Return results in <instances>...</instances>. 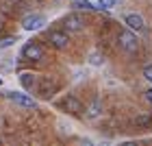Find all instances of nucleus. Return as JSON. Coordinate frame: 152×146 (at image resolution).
<instances>
[{"instance_id":"9b49d317","label":"nucleus","mask_w":152,"mask_h":146,"mask_svg":"<svg viewBox=\"0 0 152 146\" xmlns=\"http://www.w3.org/2000/svg\"><path fill=\"white\" fill-rule=\"evenodd\" d=\"M33 81H35V79H33V74H22V83H24V87H31V85H33Z\"/></svg>"},{"instance_id":"f8f14e48","label":"nucleus","mask_w":152,"mask_h":146,"mask_svg":"<svg viewBox=\"0 0 152 146\" xmlns=\"http://www.w3.org/2000/svg\"><path fill=\"white\" fill-rule=\"evenodd\" d=\"M143 79H146V81H150V83H152V63H150V66H146V68H143Z\"/></svg>"},{"instance_id":"2eb2a0df","label":"nucleus","mask_w":152,"mask_h":146,"mask_svg":"<svg viewBox=\"0 0 152 146\" xmlns=\"http://www.w3.org/2000/svg\"><path fill=\"white\" fill-rule=\"evenodd\" d=\"M146 100H148V102H150V105H152V87H150V89H148V92H146Z\"/></svg>"},{"instance_id":"f03ea898","label":"nucleus","mask_w":152,"mask_h":146,"mask_svg":"<svg viewBox=\"0 0 152 146\" xmlns=\"http://www.w3.org/2000/svg\"><path fill=\"white\" fill-rule=\"evenodd\" d=\"M46 24V18L41 15V13H33V15H26L24 20H22V29L24 31H39L41 26Z\"/></svg>"},{"instance_id":"20e7f679","label":"nucleus","mask_w":152,"mask_h":146,"mask_svg":"<svg viewBox=\"0 0 152 146\" xmlns=\"http://www.w3.org/2000/svg\"><path fill=\"white\" fill-rule=\"evenodd\" d=\"M63 24H65L67 31H80L83 26H85V18H83L80 13H70V15L63 20Z\"/></svg>"},{"instance_id":"dca6fc26","label":"nucleus","mask_w":152,"mask_h":146,"mask_svg":"<svg viewBox=\"0 0 152 146\" xmlns=\"http://www.w3.org/2000/svg\"><path fill=\"white\" fill-rule=\"evenodd\" d=\"M0 85H2V81H0Z\"/></svg>"},{"instance_id":"f257e3e1","label":"nucleus","mask_w":152,"mask_h":146,"mask_svg":"<svg viewBox=\"0 0 152 146\" xmlns=\"http://www.w3.org/2000/svg\"><path fill=\"white\" fill-rule=\"evenodd\" d=\"M120 46H122L126 52H137V48H139L137 35H135L133 31H122V33H120Z\"/></svg>"},{"instance_id":"423d86ee","label":"nucleus","mask_w":152,"mask_h":146,"mask_svg":"<svg viewBox=\"0 0 152 146\" xmlns=\"http://www.w3.org/2000/svg\"><path fill=\"white\" fill-rule=\"evenodd\" d=\"M22 55H24L26 59H33V61L44 59V50H41V46H37V44H26L22 48Z\"/></svg>"},{"instance_id":"0eeeda50","label":"nucleus","mask_w":152,"mask_h":146,"mask_svg":"<svg viewBox=\"0 0 152 146\" xmlns=\"http://www.w3.org/2000/svg\"><path fill=\"white\" fill-rule=\"evenodd\" d=\"M48 39H50L52 46H57V48H65L67 44H70V37H67V33H61V31H52L50 35H48Z\"/></svg>"},{"instance_id":"9d476101","label":"nucleus","mask_w":152,"mask_h":146,"mask_svg":"<svg viewBox=\"0 0 152 146\" xmlns=\"http://www.w3.org/2000/svg\"><path fill=\"white\" fill-rule=\"evenodd\" d=\"M117 2V0H98V4H100V9H111V7Z\"/></svg>"},{"instance_id":"4468645a","label":"nucleus","mask_w":152,"mask_h":146,"mask_svg":"<svg viewBox=\"0 0 152 146\" xmlns=\"http://www.w3.org/2000/svg\"><path fill=\"white\" fill-rule=\"evenodd\" d=\"M91 63H94V66H100V63H102L100 55H91Z\"/></svg>"},{"instance_id":"ddd939ff","label":"nucleus","mask_w":152,"mask_h":146,"mask_svg":"<svg viewBox=\"0 0 152 146\" xmlns=\"http://www.w3.org/2000/svg\"><path fill=\"white\" fill-rule=\"evenodd\" d=\"M98 109H100V102H94V105H91V109H89V116H98Z\"/></svg>"},{"instance_id":"7ed1b4c3","label":"nucleus","mask_w":152,"mask_h":146,"mask_svg":"<svg viewBox=\"0 0 152 146\" xmlns=\"http://www.w3.org/2000/svg\"><path fill=\"white\" fill-rule=\"evenodd\" d=\"M7 96H9L11 102H15V105L24 107V109H35V107H37V100H33L31 96H26V94H22V92H9Z\"/></svg>"},{"instance_id":"1a4fd4ad","label":"nucleus","mask_w":152,"mask_h":146,"mask_svg":"<svg viewBox=\"0 0 152 146\" xmlns=\"http://www.w3.org/2000/svg\"><path fill=\"white\" fill-rule=\"evenodd\" d=\"M63 105H65V107H70V109H74V114H78V111H80V102L76 100V98H65Z\"/></svg>"},{"instance_id":"39448f33","label":"nucleus","mask_w":152,"mask_h":146,"mask_svg":"<svg viewBox=\"0 0 152 146\" xmlns=\"http://www.w3.org/2000/svg\"><path fill=\"white\" fill-rule=\"evenodd\" d=\"M124 24H126L130 31H137V33H141L146 29V26H143V18L137 15V13H128V15L124 18Z\"/></svg>"},{"instance_id":"6e6552de","label":"nucleus","mask_w":152,"mask_h":146,"mask_svg":"<svg viewBox=\"0 0 152 146\" xmlns=\"http://www.w3.org/2000/svg\"><path fill=\"white\" fill-rule=\"evenodd\" d=\"M72 7L76 11H96V9H100V7H94L89 0H72Z\"/></svg>"}]
</instances>
